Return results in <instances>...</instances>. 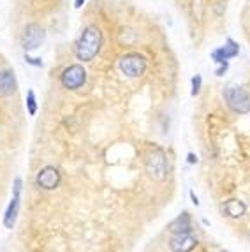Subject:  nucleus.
Returning a JSON list of instances; mask_svg holds the SVG:
<instances>
[{
    "mask_svg": "<svg viewBox=\"0 0 250 252\" xmlns=\"http://www.w3.org/2000/svg\"><path fill=\"white\" fill-rule=\"evenodd\" d=\"M187 160H188V162H190V164H196V162H197V157L194 156V154H192V152H190V154H188V156H187Z\"/></svg>",
    "mask_w": 250,
    "mask_h": 252,
    "instance_id": "a211bd4d",
    "label": "nucleus"
},
{
    "mask_svg": "<svg viewBox=\"0 0 250 252\" xmlns=\"http://www.w3.org/2000/svg\"><path fill=\"white\" fill-rule=\"evenodd\" d=\"M60 180H62V177H60L59 169L53 168V166L42 168L41 171L37 173V178H35L37 187L39 189H44V190H55L57 187H59Z\"/></svg>",
    "mask_w": 250,
    "mask_h": 252,
    "instance_id": "0eeeda50",
    "label": "nucleus"
},
{
    "mask_svg": "<svg viewBox=\"0 0 250 252\" xmlns=\"http://www.w3.org/2000/svg\"><path fill=\"white\" fill-rule=\"evenodd\" d=\"M197 245V238L190 231L184 233H173L169 240V249L173 252H190Z\"/></svg>",
    "mask_w": 250,
    "mask_h": 252,
    "instance_id": "1a4fd4ad",
    "label": "nucleus"
},
{
    "mask_svg": "<svg viewBox=\"0 0 250 252\" xmlns=\"http://www.w3.org/2000/svg\"><path fill=\"white\" fill-rule=\"evenodd\" d=\"M27 109H29L30 117H33V115L37 113V99H35L33 90H29V92H27Z\"/></svg>",
    "mask_w": 250,
    "mask_h": 252,
    "instance_id": "4468645a",
    "label": "nucleus"
},
{
    "mask_svg": "<svg viewBox=\"0 0 250 252\" xmlns=\"http://www.w3.org/2000/svg\"><path fill=\"white\" fill-rule=\"evenodd\" d=\"M85 2H87V0H74V7L76 9H81V7H83Z\"/></svg>",
    "mask_w": 250,
    "mask_h": 252,
    "instance_id": "6ab92c4d",
    "label": "nucleus"
},
{
    "mask_svg": "<svg viewBox=\"0 0 250 252\" xmlns=\"http://www.w3.org/2000/svg\"><path fill=\"white\" fill-rule=\"evenodd\" d=\"M20 192H21V178H16V180H14L13 199L9 203L7 212H5V217H4V226L7 227V229H13L14 222H16L18 210H20Z\"/></svg>",
    "mask_w": 250,
    "mask_h": 252,
    "instance_id": "9d476101",
    "label": "nucleus"
},
{
    "mask_svg": "<svg viewBox=\"0 0 250 252\" xmlns=\"http://www.w3.org/2000/svg\"><path fill=\"white\" fill-rule=\"evenodd\" d=\"M190 83H192V90H190V94H192V95H194V97H196V95H199V92H201V87H203V76H201V74L192 76Z\"/></svg>",
    "mask_w": 250,
    "mask_h": 252,
    "instance_id": "2eb2a0df",
    "label": "nucleus"
},
{
    "mask_svg": "<svg viewBox=\"0 0 250 252\" xmlns=\"http://www.w3.org/2000/svg\"><path fill=\"white\" fill-rule=\"evenodd\" d=\"M100 46H102V32H100V29L97 25H87L74 44L76 59L81 60V62H90L99 55Z\"/></svg>",
    "mask_w": 250,
    "mask_h": 252,
    "instance_id": "f257e3e1",
    "label": "nucleus"
},
{
    "mask_svg": "<svg viewBox=\"0 0 250 252\" xmlns=\"http://www.w3.org/2000/svg\"><path fill=\"white\" fill-rule=\"evenodd\" d=\"M60 83L67 90H78L87 83V71L81 63H72L60 74Z\"/></svg>",
    "mask_w": 250,
    "mask_h": 252,
    "instance_id": "39448f33",
    "label": "nucleus"
},
{
    "mask_svg": "<svg viewBox=\"0 0 250 252\" xmlns=\"http://www.w3.org/2000/svg\"><path fill=\"white\" fill-rule=\"evenodd\" d=\"M222 210L225 212V215L231 219H240L245 215L247 212V206L243 201H240V199H229V201H225L224 205H222Z\"/></svg>",
    "mask_w": 250,
    "mask_h": 252,
    "instance_id": "f8f14e48",
    "label": "nucleus"
},
{
    "mask_svg": "<svg viewBox=\"0 0 250 252\" xmlns=\"http://www.w3.org/2000/svg\"><path fill=\"white\" fill-rule=\"evenodd\" d=\"M145 168L154 180L162 182L169 177L171 162H169V157H167V154L162 148L155 147V148H152V150H148V154H146Z\"/></svg>",
    "mask_w": 250,
    "mask_h": 252,
    "instance_id": "f03ea898",
    "label": "nucleus"
},
{
    "mask_svg": "<svg viewBox=\"0 0 250 252\" xmlns=\"http://www.w3.org/2000/svg\"><path fill=\"white\" fill-rule=\"evenodd\" d=\"M118 69L127 78H139L146 71V59L141 53H136V51L125 53L118 60Z\"/></svg>",
    "mask_w": 250,
    "mask_h": 252,
    "instance_id": "20e7f679",
    "label": "nucleus"
},
{
    "mask_svg": "<svg viewBox=\"0 0 250 252\" xmlns=\"http://www.w3.org/2000/svg\"><path fill=\"white\" fill-rule=\"evenodd\" d=\"M44 39H46V30L42 29L39 23H29L23 29V34H21V48L25 50V53L35 51L37 48H41Z\"/></svg>",
    "mask_w": 250,
    "mask_h": 252,
    "instance_id": "423d86ee",
    "label": "nucleus"
},
{
    "mask_svg": "<svg viewBox=\"0 0 250 252\" xmlns=\"http://www.w3.org/2000/svg\"><path fill=\"white\" fill-rule=\"evenodd\" d=\"M190 198H192V203H194V205H196V206H199V199L196 198V194L192 192V190H190Z\"/></svg>",
    "mask_w": 250,
    "mask_h": 252,
    "instance_id": "aec40b11",
    "label": "nucleus"
},
{
    "mask_svg": "<svg viewBox=\"0 0 250 252\" xmlns=\"http://www.w3.org/2000/svg\"><path fill=\"white\" fill-rule=\"evenodd\" d=\"M227 69H229V62H222L219 63V67L215 69V76H219V78H222V76L227 72Z\"/></svg>",
    "mask_w": 250,
    "mask_h": 252,
    "instance_id": "f3484780",
    "label": "nucleus"
},
{
    "mask_svg": "<svg viewBox=\"0 0 250 252\" xmlns=\"http://www.w3.org/2000/svg\"><path fill=\"white\" fill-rule=\"evenodd\" d=\"M169 229L173 233H184V231H192V226H190V217L188 214H182L180 217H176L171 224H169Z\"/></svg>",
    "mask_w": 250,
    "mask_h": 252,
    "instance_id": "ddd939ff",
    "label": "nucleus"
},
{
    "mask_svg": "<svg viewBox=\"0 0 250 252\" xmlns=\"http://www.w3.org/2000/svg\"><path fill=\"white\" fill-rule=\"evenodd\" d=\"M238 53H240V44H238V42L234 41V39L227 37L222 46L215 48V50L212 51V60L215 63L229 62L231 59L238 57Z\"/></svg>",
    "mask_w": 250,
    "mask_h": 252,
    "instance_id": "6e6552de",
    "label": "nucleus"
},
{
    "mask_svg": "<svg viewBox=\"0 0 250 252\" xmlns=\"http://www.w3.org/2000/svg\"><path fill=\"white\" fill-rule=\"evenodd\" d=\"M224 101L227 104V108L238 115H247L250 113V94L247 92L243 87H236V85H231V87H225L224 92Z\"/></svg>",
    "mask_w": 250,
    "mask_h": 252,
    "instance_id": "7ed1b4c3",
    "label": "nucleus"
},
{
    "mask_svg": "<svg viewBox=\"0 0 250 252\" xmlns=\"http://www.w3.org/2000/svg\"><path fill=\"white\" fill-rule=\"evenodd\" d=\"M23 60H25L29 65H32V67H42L44 65V62H42L39 57H30L29 53H25V57H23Z\"/></svg>",
    "mask_w": 250,
    "mask_h": 252,
    "instance_id": "dca6fc26",
    "label": "nucleus"
},
{
    "mask_svg": "<svg viewBox=\"0 0 250 252\" xmlns=\"http://www.w3.org/2000/svg\"><path fill=\"white\" fill-rule=\"evenodd\" d=\"M18 81L16 76L11 69H2L0 71V97H7L16 90Z\"/></svg>",
    "mask_w": 250,
    "mask_h": 252,
    "instance_id": "9b49d317",
    "label": "nucleus"
}]
</instances>
